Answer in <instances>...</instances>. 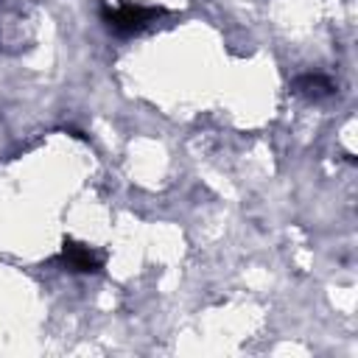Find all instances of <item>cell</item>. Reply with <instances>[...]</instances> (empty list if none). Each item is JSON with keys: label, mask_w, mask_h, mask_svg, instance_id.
<instances>
[{"label": "cell", "mask_w": 358, "mask_h": 358, "mask_svg": "<svg viewBox=\"0 0 358 358\" xmlns=\"http://www.w3.org/2000/svg\"><path fill=\"white\" fill-rule=\"evenodd\" d=\"M299 84H302V90H305L308 95H313V98H316V95H324V92H330V84H327L322 76H305Z\"/></svg>", "instance_id": "cell-3"}, {"label": "cell", "mask_w": 358, "mask_h": 358, "mask_svg": "<svg viewBox=\"0 0 358 358\" xmlns=\"http://www.w3.org/2000/svg\"><path fill=\"white\" fill-rule=\"evenodd\" d=\"M159 14V8H151V6H140L134 0H112L106 8H103V20L112 31L117 34H134L140 28H145L154 17Z\"/></svg>", "instance_id": "cell-1"}, {"label": "cell", "mask_w": 358, "mask_h": 358, "mask_svg": "<svg viewBox=\"0 0 358 358\" xmlns=\"http://www.w3.org/2000/svg\"><path fill=\"white\" fill-rule=\"evenodd\" d=\"M64 263L70 266V268H76V271H95L98 266H101V255L95 252V249H90L87 243H70V246H64Z\"/></svg>", "instance_id": "cell-2"}]
</instances>
